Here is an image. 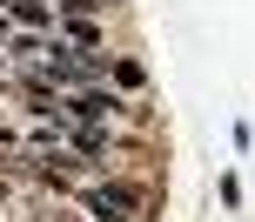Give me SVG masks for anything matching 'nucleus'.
<instances>
[{
	"label": "nucleus",
	"instance_id": "obj_1",
	"mask_svg": "<svg viewBox=\"0 0 255 222\" xmlns=\"http://www.w3.org/2000/svg\"><path fill=\"white\" fill-rule=\"evenodd\" d=\"M141 209V189L134 182H108V189H88V216L94 222H128Z\"/></svg>",
	"mask_w": 255,
	"mask_h": 222
},
{
	"label": "nucleus",
	"instance_id": "obj_2",
	"mask_svg": "<svg viewBox=\"0 0 255 222\" xmlns=\"http://www.w3.org/2000/svg\"><path fill=\"white\" fill-rule=\"evenodd\" d=\"M115 108H121L115 94H94V88H88V94H74V101H67V115H74V121H108Z\"/></svg>",
	"mask_w": 255,
	"mask_h": 222
},
{
	"label": "nucleus",
	"instance_id": "obj_3",
	"mask_svg": "<svg viewBox=\"0 0 255 222\" xmlns=\"http://www.w3.org/2000/svg\"><path fill=\"white\" fill-rule=\"evenodd\" d=\"M13 20H27V27H47V20H54V13H47V7H40V0H13Z\"/></svg>",
	"mask_w": 255,
	"mask_h": 222
},
{
	"label": "nucleus",
	"instance_id": "obj_4",
	"mask_svg": "<svg viewBox=\"0 0 255 222\" xmlns=\"http://www.w3.org/2000/svg\"><path fill=\"white\" fill-rule=\"evenodd\" d=\"M67 13H101V7H121V0H61Z\"/></svg>",
	"mask_w": 255,
	"mask_h": 222
}]
</instances>
